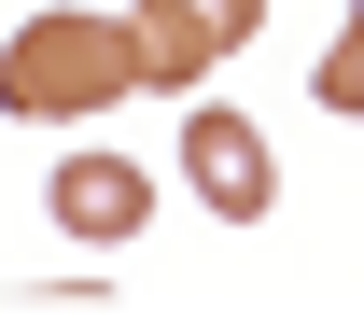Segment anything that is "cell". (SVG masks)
Returning a JSON list of instances; mask_svg holds the SVG:
<instances>
[{"label": "cell", "mask_w": 364, "mask_h": 336, "mask_svg": "<svg viewBox=\"0 0 364 336\" xmlns=\"http://www.w3.org/2000/svg\"><path fill=\"white\" fill-rule=\"evenodd\" d=\"M127 85H140V28L127 14H28L0 43V112H28V126H85Z\"/></svg>", "instance_id": "6da1fadb"}, {"label": "cell", "mask_w": 364, "mask_h": 336, "mask_svg": "<svg viewBox=\"0 0 364 336\" xmlns=\"http://www.w3.org/2000/svg\"><path fill=\"white\" fill-rule=\"evenodd\" d=\"M127 28H140V85H154V98H196L210 56H238L252 28H267V0H140Z\"/></svg>", "instance_id": "7a4b0ae2"}, {"label": "cell", "mask_w": 364, "mask_h": 336, "mask_svg": "<svg viewBox=\"0 0 364 336\" xmlns=\"http://www.w3.org/2000/svg\"><path fill=\"white\" fill-rule=\"evenodd\" d=\"M182 183L210 196L225 224H267V210H280V154H267V126H252V112L196 98V112H182Z\"/></svg>", "instance_id": "3957f363"}, {"label": "cell", "mask_w": 364, "mask_h": 336, "mask_svg": "<svg viewBox=\"0 0 364 336\" xmlns=\"http://www.w3.org/2000/svg\"><path fill=\"white\" fill-rule=\"evenodd\" d=\"M43 210H56V239H140L154 224V183H140L127 154H56V183H43Z\"/></svg>", "instance_id": "277c9868"}, {"label": "cell", "mask_w": 364, "mask_h": 336, "mask_svg": "<svg viewBox=\"0 0 364 336\" xmlns=\"http://www.w3.org/2000/svg\"><path fill=\"white\" fill-rule=\"evenodd\" d=\"M322 112H364V14H336V43H322Z\"/></svg>", "instance_id": "5b68a950"}]
</instances>
